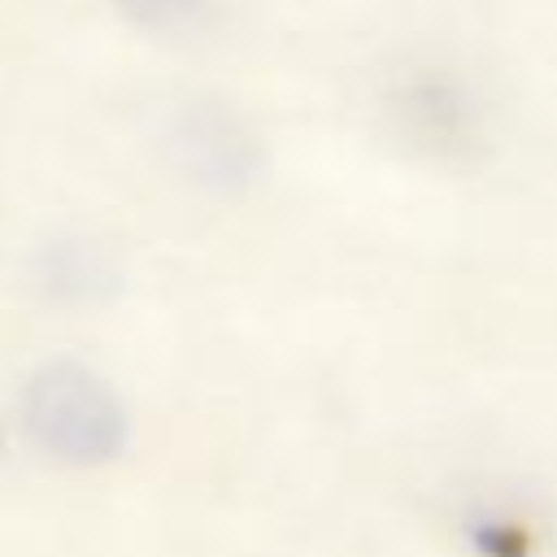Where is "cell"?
Masks as SVG:
<instances>
[{
  "instance_id": "1",
  "label": "cell",
  "mask_w": 557,
  "mask_h": 557,
  "mask_svg": "<svg viewBox=\"0 0 557 557\" xmlns=\"http://www.w3.org/2000/svg\"><path fill=\"white\" fill-rule=\"evenodd\" d=\"M26 431L65 466H104L126 448V405L78 361H48L26 383Z\"/></svg>"
},
{
  "instance_id": "2",
  "label": "cell",
  "mask_w": 557,
  "mask_h": 557,
  "mask_svg": "<svg viewBox=\"0 0 557 557\" xmlns=\"http://www.w3.org/2000/svg\"><path fill=\"white\" fill-rule=\"evenodd\" d=\"M383 113L400 148L422 161L474 165L487 148V113L453 70H405L387 87Z\"/></svg>"
},
{
  "instance_id": "3",
  "label": "cell",
  "mask_w": 557,
  "mask_h": 557,
  "mask_svg": "<svg viewBox=\"0 0 557 557\" xmlns=\"http://www.w3.org/2000/svg\"><path fill=\"white\" fill-rule=\"evenodd\" d=\"M170 152L178 170L222 196H239L261 174V144L252 126L222 100H187L170 122Z\"/></svg>"
},
{
  "instance_id": "4",
  "label": "cell",
  "mask_w": 557,
  "mask_h": 557,
  "mask_svg": "<svg viewBox=\"0 0 557 557\" xmlns=\"http://www.w3.org/2000/svg\"><path fill=\"white\" fill-rule=\"evenodd\" d=\"M35 278L57 305H96L122 287L113 257L91 239H57L39 252Z\"/></svg>"
},
{
  "instance_id": "5",
  "label": "cell",
  "mask_w": 557,
  "mask_h": 557,
  "mask_svg": "<svg viewBox=\"0 0 557 557\" xmlns=\"http://www.w3.org/2000/svg\"><path fill=\"white\" fill-rule=\"evenodd\" d=\"M209 0H113V9L122 17H131L135 26L152 30V35H174V30H191L200 26Z\"/></svg>"
},
{
  "instance_id": "6",
  "label": "cell",
  "mask_w": 557,
  "mask_h": 557,
  "mask_svg": "<svg viewBox=\"0 0 557 557\" xmlns=\"http://www.w3.org/2000/svg\"><path fill=\"white\" fill-rule=\"evenodd\" d=\"M474 548L483 557H527V531L509 527V522H483L474 527Z\"/></svg>"
}]
</instances>
